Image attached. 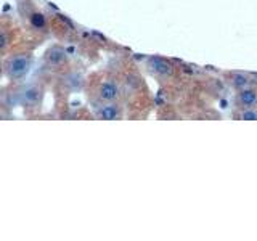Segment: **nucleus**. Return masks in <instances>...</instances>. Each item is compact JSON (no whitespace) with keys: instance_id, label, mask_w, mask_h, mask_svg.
<instances>
[{"instance_id":"f257e3e1","label":"nucleus","mask_w":257,"mask_h":241,"mask_svg":"<svg viewBox=\"0 0 257 241\" xmlns=\"http://www.w3.org/2000/svg\"><path fill=\"white\" fill-rule=\"evenodd\" d=\"M31 55L29 53H16L8 56L4 63V71L10 79H21L28 74L31 68Z\"/></svg>"},{"instance_id":"f03ea898","label":"nucleus","mask_w":257,"mask_h":241,"mask_svg":"<svg viewBox=\"0 0 257 241\" xmlns=\"http://www.w3.org/2000/svg\"><path fill=\"white\" fill-rule=\"evenodd\" d=\"M119 95H120L119 85L116 82H112V80H104L96 88V96H98V100L101 103L116 101L119 98Z\"/></svg>"},{"instance_id":"7ed1b4c3","label":"nucleus","mask_w":257,"mask_h":241,"mask_svg":"<svg viewBox=\"0 0 257 241\" xmlns=\"http://www.w3.org/2000/svg\"><path fill=\"white\" fill-rule=\"evenodd\" d=\"M95 116L98 119H104V120L120 119V116H122V109H120V106H117V104H114V101L104 103V104H96Z\"/></svg>"},{"instance_id":"20e7f679","label":"nucleus","mask_w":257,"mask_h":241,"mask_svg":"<svg viewBox=\"0 0 257 241\" xmlns=\"http://www.w3.org/2000/svg\"><path fill=\"white\" fill-rule=\"evenodd\" d=\"M236 104L239 108H254L257 104V90L251 87L241 88L236 95Z\"/></svg>"},{"instance_id":"39448f33","label":"nucleus","mask_w":257,"mask_h":241,"mask_svg":"<svg viewBox=\"0 0 257 241\" xmlns=\"http://www.w3.org/2000/svg\"><path fill=\"white\" fill-rule=\"evenodd\" d=\"M150 66H151V71L156 72V74H159V76H171L172 74V66L161 58H151Z\"/></svg>"},{"instance_id":"423d86ee","label":"nucleus","mask_w":257,"mask_h":241,"mask_svg":"<svg viewBox=\"0 0 257 241\" xmlns=\"http://www.w3.org/2000/svg\"><path fill=\"white\" fill-rule=\"evenodd\" d=\"M39 98H40V90L34 85L28 87L26 90L23 92V103L24 104H34L39 101Z\"/></svg>"},{"instance_id":"0eeeda50","label":"nucleus","mask_w":257,"mask_h":241,"mask_svg":"<svg viewBox=\"0 0 257 241\" xmlns=\"http://www.w3.org/2000/svg\"><path fill=\"white\" fill-rule=\"evenodd\" d=\"M231 85L236 87V88H246L251 85V79H249V76L246 74H241V72H235V74H231Z\"/></svg>"},{"instance_id":"6e6552de","label":"nucleus","mask_w":257,"mask_h":241,"mask_svg":"<svg viewBox=\"0 0 257 241\" xmlns=\"http://www.w3.org/2000/svg\"><path fill=\"white\" fill-rule=\"evenodd\" d=\"M239 119L257 120V109L255 108H243V111L239 112Z\"/></svg>"},{"instance_id":"1a4fd4ad","label":"nucleus","mask_w":257,"mask_h":241,"mask_svg":"<svg viewBox=\"0 0 257 241\" xmlns=\"http://www.w3.org/2000/svg\"><path fill=\"white\" fill-rule=\"evenodd\" d=\"M64 60V52L60 48H53V50L48 53V61L50 63H60Z\"/></svg>"}]
</instances>
